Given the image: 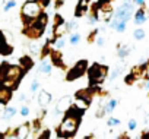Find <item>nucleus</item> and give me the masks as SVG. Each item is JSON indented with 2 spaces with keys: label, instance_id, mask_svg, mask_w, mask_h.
<instances>
[{
  "label": "nucleus",
  "instance_id": "obj_18",
  "mask_svg": "<svg viewBox=\"0 0 149 139\" xmlns=\"http://www.w3.org/2000/svg\"><path fill=\"white\" fill-rule=\"evenodd\" d=\"M126 25H127V22L120 21V22H118V25L116 27V31H117V32H124V31H126Z\"/></svg>",
  "mask_w": 149,
  "mask_h": 139
},
{
  "label": "nucleus",
  "instance_id": "obj_29",
  "mask_svg": "<svg viewBox=\"0 0 149 139\" xmlns=\"http://www.w3.org/2000/svg\"><path fill=\"white\" fill-rule=\"evenodd\" d=\"M38 87H40V84H38V81H34V82L31 84V91H32V92H35V91L38 89Z\"/></svg>",
  "mask_w": 149,
  "mask_h": 139
},
{
  "label": "nucleus",
  "instance_id": "obj_13",
  "mask_svg": "<svg viewBox=\"0 0 149 139\" xmlns=\"http://www.w3.org/2000/svg\"><path fill=\"white\" fill-rule=\"evenodd\" d=\"M79 40H81V34H79V32H73V34L69 37V43H70L72 45H76V44L79 43Z\"/></svg>",
  "mask_w": 149,
  "mask_h": 139
},
{
  "label": "nucleus",
  "instance_id": "obj_17",
  "mask_svg": "<svg viewBox=\"0 0 149 139\" xmlns=\"http://www.w3.org/2000/svg\"><path fill=\"white\" fill-rule=\"evenodd\" d=\"M18 133H19V135H18L19 138H26V136H28V124H24V126L18 130Z\"/></svg>",
  "mask_w": 149,
  "mask_h": 139
},
{
  "label": "nucleus",
  "instance_id": "obj_31",
  "mask_svg": "<svg viewBox=\"0 0 149 139\" xmlns=\"http://www.w3.org/2000/svg\"><path fill=\"white\" fill-rule=\"evenodd\" d=\"M134 2V5H137V6H143L145 5V0H133Z\"/></svg>",
  "mask_w": 149,
  "mask_h": 139
},
{
  "label": "nucleus",
  "instance_id": "obj_19",
  "mask_svg": "<svg viewBox=\"0 0 149 139\" xmlns=\"http://www.w3.org/2000/svg\"><path fill=\"white\" fill-rule=\"evenodd\" d=\"M15 113H16V110H15L13 107H9V108L5 111V119H10V117H13Z\"/></svg>",
  "mask_w": 149,
  "mask_h": 139
},
{
  "label": "nucleus",
  "instance_id": "obj_9",
  "mask_svg": "<svg viewBox=\"0 0 149 139\" xmlns=\"http://www.w3.org/2000/svg\"><path fill=\"white\" fill-rule=\"evenodd\" d=\"M129 54H130V47H129V45H118L117 56H118L120 59H126Z\"/></svg>",
  "mask_w": 149,
  "mask_h": 139
},
{
  "label": "nucleus",
  "instance_id": "obj_8",
  "mask_svg": "<svg viewBox=\"0 0 149 139\" xmlns=\"http://www.w3.org/2000/svg\"><path fill=\"white\" fill-rule=\"evenodd\" d=\"M89 104H91V101L84 98V97H78L76 101H74V107H76L78 110H82V111H85L89 107Z\"/></svg>",
  "mask_w": 149,
  "mask_h": 139
},
{
  "label": "nucleus",
  "instance_id": "obj_16",
  "mask_svg": "<svg viewBox=\"0 0 149 139\" xmlns=\"http://www.w3.org/2000/svg\"><path fill=\"white\" fill-rule=\"evenodd\" d=\"M64 44H66V41H64L63 37H58V38L54 40V45H56V48H63Z\"/></svg>",
  "mask_w": 149,
  "mask_h": 139
},
{
  "label": "nucleus",
  "instance_id": "obj_4",
  "mask_svg": "<svg viewBox=\"0 0 149 139\" xmlns=\"http://www.w3.org/2000/svg\"><path fill=\"white\" fill-rule=\"evenodd\" d=\"M86 67H88V61H86V60H81V61H78L76 64L73 66V69H70V71H69L66 79H67V81H74V79L81 78V76L85 73Z\"/></svg>",
  "mask_w": 149,
  "mask_h": 139
},
{
  "label": "nucleus",
  "instance_id": "obj_3",
  "mask_svg": "<svg viewBox=\"0 0 149 139\" xmlns=\"http://www.w3.org/2000/svg\"><path fill=\"white\" fill-rule=\"evenodd\" d=\"M22 13L26 19H37L41 15V8L37 2H28L22 8Z\"/></svg>",
  "mask_w": 149,
  "mask_h": 139
},
{
  "label": "nucleus",
  "instance_id": "obj_20",
  "mask_svg": "<svg viewBox=\"0 0 149 139\" xmlns=\"http://www.w3.org/2000/svg\"><path fill=\"white\" fill-rule=\"evenodd\" d=\"M21 63L25 66V69H29V67L32 66V60H31V59H28V57H24V59H21Z\"/></svg>",
  "mask_w": 149,
  "mask_h": 139
},
{
  "label": "nucleus",
  "instance_id": "obj_27",
  "mask_svg": "<svg viewBox=\"0 0 149 139\" xmlns=\"http://www.w3.org/2000/svg\"><path fill=\"white\" fill-rule=\"evenodd\" d=\"M95 43H97V45H98V47H102V45L105 44V40H104L102 37H98V38L95 40Z\"/></svg>",
  "mask_w": 149,
  "mask_h": 139
},
{
  "label": "nucleus",
  "instance_id": "obj_11",
  "mask_svg": "<svg viewBox=\"0 0 149 139\" xmlns=\"http://www.w3.org/2000/svg\"><path fill=\"white\" fill-rule=\"evenodd\" d=\"M146 37V32L142 29V28H136L134 31H133V38L136 40V41H140V40H143Z\"/></svg>",
  "mask_w": 149,
  "mask_h": 139
},
{
  "label": "nucleus",
  "instance_id": "obj_26",
  "mask_svg": "<svg viewBox=\"0 0 149 139\" xmlns=\"http://www.w3.org/2000/svg\"><path fill=\"white\" fill-rule=\"evenodd\" d=\"M97 22H98V18H97V16H89V18H88V24H89V25H95Z\"/></svg>",
  "mask_w": 149,
  "mask_h": 139
},
{
  "label": "nucleus",
  "instance_id": "obj_12",
  "mask_svg": "<svg viewBox=\"0 0 149 139\" xmlns=\"http://www.w3.org/2000/svg\"><path fill=\"white\" fill-rule=\"evenodd\" d=\"M51 69H53L51 64L44 61V63H41V66H40V72H41V73H45V75H50V73H51Z\"/></svg>",
  "mask_w": 149,
  "mask_h": 139
},
{
  "label": "nucleus",
  "instance_id": "obj_34",
  "mask_svg": "<svg viewBox=\"0 0 149 139\" xmlns=\"http://www.w3.org/2000/svg\"><path fill=\"white\" fill-rule=\"evenodd\" d=\"M2 3H3V0H0V5H2Z\"/></svg>",
  "mask_w": 149,
  "mask_h": 139
},
{
  "label": "nucleus",
  "instance_id": "obj_33",
  "mask_svg": "<svg viewBox=\"0 0 149 139\" xmlns=\"http://www.w3.org/2000/svg\"><path fill=\"white\" fill-rule=\"evenodd\" d=\"M145 88H146V89H149V79L145 82Z\"/></svg>",
  "mask_w": 149,
  "mask_h": 139
},
{
  "label": "nucleus",
  "instance_id": "obj_21",
  "mask_svg": "<svg viewBox=\"0 0 149 139\" xmlns=\"http://www.w3.org/2000/svg\"><path fill=\"white\" fill-rule=\"evenodd\" d=\"M29 50H31L32 53H38V51H40V44H38L37 41L31 43V44H29Z\"/></svg>",
  "mask_w": 149,
  "mask_h": 139
},
{
  "label": "nucleus",
  "instance_id": "obj_1",
  "mask_svg": "<svg viewBox=\"0 0 149 139\" xmlns=\"http://www.w3.org/2000/svg\"><path fill=\"white\" fill-rule=\"evenodd\" d=\"M81 116H82V110H78L74 107V110H69V113L63 117V122L58 126V135L63 138H69L76 133L79 123H81Z\"/></svg>",
  "mask_w": 149,
  "mask_h": 139
},
{
  "label": "nucleus",
  "instance_id": "obj_32",
  "mask_svg": "<svg viewBox=\"0 0 149 139\" xmlns=\"http://www.w3.org/2000/svg\"><path fill=\"white\" fill-rule=\"evenodd\" d=\"M3 108H5V101L0 100V110H3Z\"/></svg>",
  "mask_w": 149,
  "mask_h": 139
},
{
  "label": "nucleus",
  "instance_id": "obj_6",
  "mask_svg": "<svg viewBox=\"0 0 149 139\" xmlns=\"http://www.w3.org/2000/svg\"><path fill=\"white\" fill-rule=\"evenodd\" d=\"M133 19H134V24H136V25H142V24L146 22L148 16H146V12H145L143 6H139V9H137V10L134 12V15H133Z\"/></svg>",
  "mask_w": 149,
  "mask_h": 139
},
{
  "label": "nucleus",
  "instance_id": "obj_5",
  "mask_svg": "<svg viewBox=\"0 0 149 139\" xmlns=\"http://www.w3.org/2000/svg\"><path fill=\"white\" fill-rule=\"evenodd\" d=\"M72 107V97L70 95H64L63 98H60L56 104V110H54V116H60L63 113H67Z\"/></svg>",
  "mask_w": 149,
  "mask_h": 139
},
{
  "label": "nucleus",
  "instance_id": "obj_28",
  "mask_svg": "<svg viewBox=\"0 0 149 139\" xmlns=\"http://www.w3.org/2000/svg\"><path fill=\"white\" fill-rule=\"evenodd\" d=\"M97 32H98V31L95 29V31H94V32H92V34L88 37V43H92V41H95V40H97V38H95V37H97Z\"/></svg>",
  "mask_w": 149,
  "mask_h": 139
},
{
  "label": "nucleus",
  "instance_id": "obj_10",
  "mask_svg": "<svg viewBox=\"0 0 149 139\" xmlns=\"http://www.w3.org/2000/svg\"><path fill=\"white\" fill-rule=\"evenodd\" d=\"M117 104H118V101H117L116 98H111V100H110V101H108V103L104 105V108H105V113H107V114H111V113L114 111V108L117 107Z\"/></svg>",
  "mask_w": 149,
  "mask_h": 139
},
{
  "label": "nucleus",
  "instance_id": "obj_22",
  "mask_svg": "<svg viewBox=\"0 0 149 139\" xmlns=\"http://www.w3.org/2000/svg\"><path fill=\"white\" fill-rule=\"evenodd\" d=\"M118 124H120V120H118L117 117H111V119L108 120V126H111V127H113V126H118Z\"/></svg>",
  "mask_w": 149,
  "mask_h": 139
},
{
  "label": "nucleus",
  "instance_id": "obj_25",
  "mask_svg": "<svg viewBox=\"0 0 149 139\" xmlns=\"http://www.w3.org/2000/svg\"><path fill=\"white\" fill-rule=\"evenodd\" d=\"M54 24H56V25H61V24H64L61 15H56V18H54Z\"/></svg>",
  "mask_w": 149,
  "mask_h": 139
},
{
  "label": "nucleus",
  "instance_id": "obj_14",
  "mask_svg": "<svg viewBox=\"0 0 149 139\" xmlns=\"http://www.w3.org/2000/svg\"><path fill=\"white\" fill-rule=\"evenodd\" d=\"M66 27H67V31H70V32H72V31H74V29L78 28V19H72L70 22H67V25H66Z\"/></svg>",
  "mask_w": 149,
  "mask_h": 139
},
{
  "label": "nucleus",
  "instance_id": "obj_30",
  "mask_svg": "<svg viewBox=\"0 0 149 139\" xmlns=\"http://www.w3.org/2000/svg\"><path fill=\"white\" fill-rule=\"evenodd\" d=\"M21 114H22V116H28V114H29V108H28V107H22V108H21Z\"/></svg>",
  "mask_w": 149,
  "mask_h": 139
},
{
  "label": "nucleus",
  "instance_id": "obj_2",
  "mask_svg": "<svg viewBox=\"0 0 149 139\" xmlns=\"http://www.w3.org/2000/svg\"><path fill=\"white\" fill-rule=\"evenodd\" d=\"M108 73V69L107 66H102L100 63H95L91 69H89V81H91V85H95V84H100L105 79Z\"/></svg>",
  "mask_w": 149,
  "mask_h": 139
},
{
  "label": "nucleus",
  "instance_id": "obj_7",
  "mask_svg": "<svg viewBox=\"0 0 149 139\" xmlns=\"http://www.w3.org/2000/svg\"><path fill=\"white\" fill-rule=\"evenodd\" d=\"M50 103H51V94L47 92V91H41L40 97H38V104L41 107H47Z\"/></svg>",
  "mask_w": 149,
  "mask_h": 139
},
{
  "label": "nucleus",
  "instance_id": "obj_15",
  "mask_svg": "<svg viewBox=\"0 0 149 139\" xmlns=\"http://www.w3.org/2000/svg\"><path fill=\"white\" fill-rule=\"evenodd\" d=\"M123 72V66H120V67H117V69H114V71L111 72V75H110V81H114L120 73Z\"/></svg>",
  "mask_w": 149,
  "mask_h": 139
},
{
  "label": "nucleus",
  "instance_id": "obj_23",
  "mask_svg": "<svg viewBox=\"0 0 149 139\" xmlns=\"http://www.w3.org/2000/svg\"><path fill=\"white\" fill-rule=\"evenodd\" d=\"M127 126H129V130H134L136 126H137V123H136V120L132 119V120H129V124H127Z\"/></svg>",
  "mask_w": 149,
  "mask_h": 139
},
{
  "label": "nucleus",
  "instance_id": "obj_24",
  "mask_svg": "<svg viewBox=\"0 0 149 139\" xmlns=\"http://www.w3.org/2000/svg\"><path fill=\"white\" fill-rule=\"evenodd\" d=\"M15 5H16V2H15V0H10V2H8V3H6V6H5V10L8 12V10H9V9H12Z\"/></svg>",
  "mask_w": 149,
  "mask_h": 139
}]
</instances>
